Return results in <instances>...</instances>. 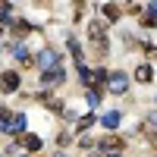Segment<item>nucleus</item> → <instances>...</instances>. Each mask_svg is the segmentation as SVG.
I'll use <instances>...</instances> for the list:
<instances>
[{
  "label": "nucleus",
  "instance_id": "1a4fd4ad",
  "mask_svg": "<svg viewBox=\"0 0 157 157\" xmlns=\"http://www.w3.org/2000/svg\"><path fill=\"white\" fill-rule=\"evenodd\" d=\"M145 132H148V135H151V138L157 141V110L145 116Z\"/></svg>",
  "mask_w": 157,
  "mask_h": 157
},
{
  "label": "nucleus",
  "instance_id": "7ed1b4c3",
  "mask_svg": "<svg viewBox=\"0 0 157 157\" xmlns=\"http://www.w3.org/2000/svg\"><path fill=\"white\" fill-rule=\"evenodd\" d=\"M57 63H60V57H57V50H50V47H44L41 54H38V66H41V72H47V69H57Z\"/></svg>",
  "mask_w": 157,
  "mask_h": 157
},
{
  "label": "nucleus",
  "instance_id": "20e7f679",
  "mask_svg": "<svg viewBox=\"0 0 157 157\" xmlns=\"http://www.w3.org/2000/svg\"><path fill=\"white\" fill-rule=\"evenodd\" d=\"M63 78H66V72H63V69L57 66V69H47V72H41V85H60Z\"/></svg>",
  "mask_w": 157,
  "mask_h": 157
},
{
  "label": "nucleus",
  "instance_id": "dca6fc26",
  "mask_svg": "<svg viewBox=\"0 0 157 157\" xmlns=\"http://www.w3.org/2000/svg\"><path fill=\"white\" fill-rule=\"evenodd\" d=\"M91 123H94V116L88 113V116H82V120H75V129H78V132H82V129H88Z\"/></svg>",
  "mask_w": 157,
  "mask_h": 157
},
{
  "label": "nucleus",
  "instance_id": "a211bd4d",
  "mask_svg": "<svg viewBox=\"0 0 157 157\" xmlns=\"http://www.w3.org/2000/svg\"><path fill=\"white\" fill-rule=\"evenodd\" d=\"M29 32H32L29 22H19V25H16V35H29Z\"/></svg>",
  "mask_w": 157,
  "mask_h": 157
},
{
  "label": "nucleus",
  "instance_id": "6e6552de",
  "mask_svg": "<svg viewBox=\"0 0 157 157\" xmlns=\"http://www.w3.org/2000/svg\"><path fill=\"white\" fill-rule=\"evenodd\" d=\"M13 60H16V63H22V66H29V63H32V57H29V50H25V44H13Z\"/></svg>",
  "mask_w": 157,
  "mask_h": 157
},
{
  "label": "nucleus",
  "instance_id": "423d86ee",
  "mask_svg": "<svg viewBox=\"0 0 157 157\" xmlns=\"http://www.w3.org/2000/svg\"><path fill=\"white\" fill-rule=\"evenodd\" d=\"M19 148H25V151H41V138L32 135V132H25V135L19 138Z\"/></svg>",
  "mask_w": 157,
  "mask_h": 157
},
{
  "label": "nucleus",
  "instance_id": "f8f14e48",
  "mask_svg": "<svg viewBox=\"0 0 157 157\" xmlns=\"http://www.w3.org/2000/svg\"><path fill=\"white\" fill-rule=\"evenodd\" d=\"M25 123H29V120H25V113H16V120H13L10 132H22V135H25Z\"/></svg>",
  "mask_w": 157,
  "mask_h": 157
},
{
  "label": "nucleus",
  "instance_id": "39448f33",
  "mask_svg": "<svg viewBox=\"0 0 157 157\" xmlns=\"http://www.w3.org/2000/svg\"><path fill=\"white\" fill-rule=\"evenodd\" d=\"M19 82H22L19 72H3V75H0V88H3V91H16Z\"/></svg>",
  "mask_w": 157,
  "mask_h": 157
},
{
  "label": "nucleus",
  "instance_id": "9d476101",
  "mask_svg": "<svg viewBox=\"0 0 157 157\" xmlns=\"http://www.w3.org/2000/svg\"><path fill=\"white\" fill-rule=\"evenodd\" d=\"M120 120H123V116L116 113V110H110V113H104V120H101V123L107 126V129H116V126H120Z\"/></svg>",
  "mask_w": 157,
  "mask_h": 157
},
{
  "label": "nucleus",
  "instance_id": "2eb2a0df",
  "mask_svg": "<svg viewBox=\"0 0 157 157\" xmlns=\"http://www.w3.org/2000/svg\"><path fill=\"white\" fill-rule=\"evenodd\" d=\"M141 25L154 29V25H157V13H154V10H148V13H145V19H141Z\"/></svg>",
  "mask_w": 157,
  "mask_h": 157
},
{
  "label": "nucleus",
  "instance_id": "6ab92c4d",
  "mask_svg": "<svg viewBox=\"0 0 157 157\" xmlns=\"http://www.w3.org/2000/svg\"><path fill=\"white\" fill-rule=\"evenodd\" d=\"M154 101H157V94H154Z\"/></svg>",
  "mask_w": 157,
  "mask_h": 157
},
{
  "label": "nucleus",
  "instance_id": "f3484780",
  "mask_svg": "<svg viewBox=\"0 0 157 157\" xmlns=\"http://www.w3.org/2000/svg\"><path fill=\"white\" fill-rule=\"evenodd\" d=\"M107 78H110V75L104 72V69H94V75H91V82H107Z\"/></svg>",
  "mask_w": 157,
  "mask_h": 157
},
{
  "label": "nucleus",
  "instance_id": "9b49d317",
  "mask_svg": "<svg viewBox=\"0 0 157 157\" xmlns=\"http://www.w3.org/2000/svg\"><path fill=\"white\" fill-rule=\"evenodd\" d=\"M135 78H138V82H151V78H154V69L145 63V66H138V69H135Z\"/></svg>",
  "mask_w": 157,
  "mask_h": 157
},
{
  "label": "nucleus",
  "instance_id": "f257e3e1",
  "mask_svg": "<svg viewBox=\"0 0 157 157\" xmlns=\"http://www.w3.org/2000/svg\"><path fill=\"white\" fill-rule=\"evenodd\" d=\"M88 41H91V47H94V50L107 54L110 41H107V29H104V22H101V19H91V22H88Z\"/></svg>",
  "mask_w": 157,
  "mask_h": 157
},
{
  "label": "nucleus",
  "instance_id": "f03ea898",
  "mask_svg": "<svg viewBox=\"0 0 157 157\" xmlns=\"http://www.w3.org/2000/svg\"><path fill=\"white\" fill-rule=\"evenodd\" d=\"M107 88L113 91V94H126V91H129V78H126V72H110Z\"/></svg>",
  "mask_w": 157,
  "mask_h": 157
},
{
  "label": "nucleus",
  "instance_id": "ddd939ff",
  "mask_svg": "<svg viewBox=\"0 0 157 157\" xmlns=\"http://www.w3.org/2000/svg\"><path fill=\"white\" fill-rule=\"evenodd\" d=\"M85 101H88V107L94 110L98 104H101V91H98V88H88V94H85Z\"/></svg>",
  "mask_w": 157,
  "mask_h": 157
},
{
  "label": "nucleus",
  "instance_id": "0eeeda50",
  "mask_svg": "<svg viewBox=\"0 0 157 157\" xmlns=\"http://www.w3.org/2000/svg\"><path fill=\"white\" fill-rule=\"evenodd\" d=\"M123 148H126V145H123V138H113V135L101 141V151H107V154H120Z\"/></svg>",
  "mask_w": 157,
  "mask_h": 157
},
{
  "label": "nucleus",
  "instance_id": "4468645a",
  "mask_svg": "<svg viewBox=\"0 0 157 157\" xmlns=\"http://www.w3.org/2000/svg\"><path fill=\"white\" fill-rule=\"evenodd\" d=\"M101 10H104V16H107V19H120V6H116V3H104Z\"/></svg>",
  "mask_w": 157,
  "mask_h": 157
}]
</instances>
